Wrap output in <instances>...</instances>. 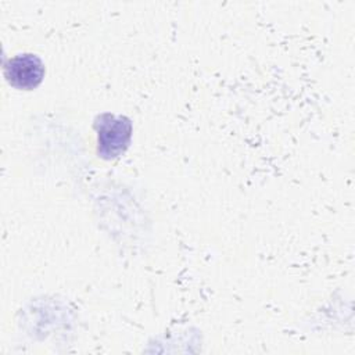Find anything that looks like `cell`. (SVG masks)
Here are the masks:
<instances>
[{
  "label": "cell",
  "mask_w": 355,
  "mask_h": 355,
  "mask_svg": "<svg viewBox=\"0 0 355 355\" xmlns=\"http://www.w3.org/2000/svg\"><path fill=\"white\" fill-rule=\"evenodd\" d=\"M97 132V155L103 159H114L122 155L132 139L133 125L125 115L103 112L96 116L93 123Z\"/></svg>",
  "instance_id": "obj_1"
},
{
  "label": "cell",
  "mask_w": 355,
  "mask_h": 355,
  "mask_svg": "<svg viewBox=\"0 0 355 355\" xmlns=\"http://www.w3.org/2000/svg\"><path fill=\"white\" fill-rule=\"evenodd\" d=\"M44 72L43 61L32 53L14 55L3 67V73L8 85L19 90L36 89L42 83Z\"/></svg>",
  "instance_id": "obj_2"
}]
</instances>
